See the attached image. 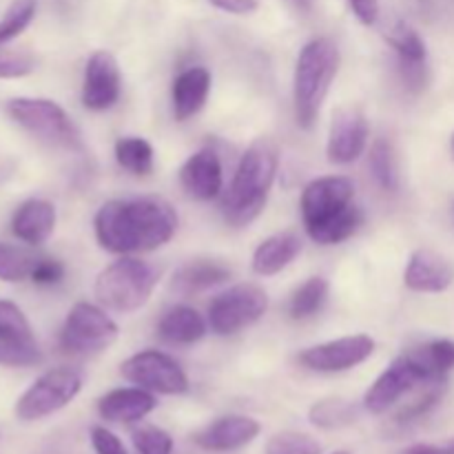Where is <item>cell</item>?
Listing matches in <instances>:
<instances>
[{"instance_id": "cell-9", "label": "cell", "mask_w": 454, "mask_h": 454, "mask_svg": "<svg viewBox=\"0 0 454 454\" xmlns=\"http://www.w3.org/2000/svg\"><path fill=\"white\" fill-rule=\"evenodd\" d=\"M120 375L137 388L153 395H184L189 390V377L184 368L160 350H142L131 355L120 366Z\"/></svg>"}, {"instance_id": "cell-22", "label": "cell", "mask_w": 454, "mask_h": 454, "mask_svg": "<svg viewBox=\"0 0 454 454\" xmlns=\"http://www.w3.org/2000/svg\"><path fill=\"white\" fill-rule=\"evenodd\" d=\"M300 253L301 239L293 231L270 235L253 253V273L260 278H273V275L282 273L286 266H291Z\"/></svg>"}, {"instance_id": "cell-44", "label": "cell", "mask_w": 454, "mask_h": 454, "mask_svg": "<svg viewBox=\"0 0 454 454\" xmlns=\"http://www.w3.org/2000/svg\"><path fill=\"white\" fill-rule=\"evenodd\" d=\"M335 454H348V452H335Z\"/></svg>"}, {"instance_id": "cell-32", "label": "cell", "mask_w": 454, "mask_h": 454, "mask_svg": "<svg viewBox=\"0 0 454 454\" xmlns=\"http://www.w3.org/2000/svg\"><path fill=\"white\" fill-rule=\"evenodd\" d=\"M38 260L40 257H35L27 248L0 242V279L9 284H16L31 278V270H34Z\"/></svg>"}, {"instance_id": "cell-40", "label": "cell", "mask_w": 454, "mask_h": 454, "mask_svg": "<svg viewBox=\"0 0 454 454\" xmlns=\"http://www.w3.org/2000/svg\"><path fill=\"white\" fill-rule=\"evenodd\" d=\"M350 9L355 18L366 27L375 25L380 18V0H350Z\"/></svg>"}, {"instance_id": "cell-25", "label": "cell", "mask_w": 454, "mask_h": 454, "mask_svg": "<svg viewBox=\"0 0 454 454\" xmlns=\"http://www.w3.org/2000/svg\"><path fill=\"white\" fill-rule=\"evenodd\" d=\"M408 359L428 381H443L454 368V341L434 340L419 348L408 350Z\"/></svg>"}, {"instance_id": "cell-35", "label": "cell", "mask_w": 454, "mask_h": 454, "mask_svg": "<svg viewBox=\"0 0 454 454\" xmlns=\"http://www.w3.org/2000/svg\"><path fill=\"white\" fill-rule=\"evenodd\" d=\"M133 446L137 454H171L173 452V439L167 430L158 428V426H137L131 433Z\"/></svg>"}, {"instance_id": "cell-10", "label": "cell", "mask_w": 454, "mask_h": 454, "mask_svg": "<svg viewBox=\"0 0 454 454\" xmlns=\"http://www.w3.org/2000/svg\"><path fill=\"white\" fill-rule=\"evenodd\" d=\"M43 359L34 328L13 301L0 300V366L27 368Z\"/></svg>"}, {"instance_id": "cell-24", "label": "cell", "mask_w": 454, "mask_h": 454, "mask_svg": "<svg viewBox=\"0 0 454 454\" xmlns=\"http://www.w3.org/2000/svg\"><path fill=\"white\" fill-rule=\"evenodd\" d=\"M231 275H233V270L222 264V262L195 260L176 270L171 286L180 295H193V293H202L213 286H220Z\"/></svg>"}, {"instance_id": "cell-19", "label": "cell", "mask_w": 454, "mask_h": 454, "mask_svg": "<svg viewBox=\"0 0 454 454\" xmlns=\"http://www.w3.org/2000/svg\"><path fill=\"white\" fill-rule=\"evenodd\" d=\"M158 399L145 388H115L100 397L98 412L111 424H136L155 411Z\"/></svg>"}, {"instance_id": "cell-18", "label": "cell", "mask_w": 454, "mask_h": 454, "mask_svg": "<svg viewBox=\"0 0 454 454\" xmlns=\"http://www.w3.org/2000/svg\"><path fill=\"white\" fill-rule=\"evenodd\" d=\"M454 266L430 248H419L411 255L403 273V284L415 293H443L452 286Z\"/></svg>"}, {"instance_id": "cell-23", "label": "cell", "mask_w": 454, "mask_h": 454, "mask_svg": "<svg viewBox=\"0 0 454 454\" xmlns=\"http://www.w3.org/2000/svg\"><path fill=\"white\" fill-rule=\"evenodd\" d=\"M208 331V319L186 304H177L162 315L158 333L164 341L176 346H191L202 340Z\"/></svg>"}, {"instance_id": "cell-26", "label": "cell", "mask_w": 454, "mask_h": 454, "mask_svg": "<svg viewBox=\"0 0 454 454\" xmlns=\"http://www.w3.org/2000/svg\"><path fill=\"white\" fill-rule=\"evenodd\" d=\"M362 211H359L355 204H350V207L346 208V211H341L340 215L331 217L328 222L306 231V233H309V238L313 239V242L324 244V247H333V244H341L346 242V239L353 238L359 231V226H362Z\"/></svg>"}, {"instance_id": "cell-45", "label": "cell", "mask_w": 454, "mask_h": 454, "mask_svg": "<svg viewBox=\"0 0 454 454\" xmlns=\"http://www.w3.org/2000/svg\"><path fill=\"white\" fill-rule=\"evenodd\" d=\"M452 452H454V448H452Z\"/></svg>"}, {"instance_id": "cell-6", "label": "cell", "mask_w": 454, "mask_h": 454, "mask_svg": "<svg viewBox=\"0 0 454 454\" xmlns=\"http://www.w3.org/2000/svg\"><path fill=\"white\" fill-rule=\"evenodd\" d=\"M82 390V375L74 368H51L40 375L16 402V417L20 421H38L56 415L69 406Z\"/></svg>"}, {"instance_id": "cell-39", "label": "cell", "mask_w": 454, "mask_h": 454, "mask_svg": "<svg viewBox=\"0 0 454 454\" xmlns=\"http://www.w3.org/2000/svg\"><path fill=\"white\" fill-rule=\"evenodd\" d=\"M208 4L220 12L233 13V16H248V13L257 12L260 0H208Z\"/></svg>"}, {"instance_id": "cell-37", "label": "cell", "mask_w": 454, "mask_h": 454, "mask_svg": "<svg viewBox=\"0 0 454 454\" xmlns=\"http://www.w3.org/2000/svg\"><path fill=\"white\" fill-rule=\"evenodd\" d=\"M65 278V266L58 260H49V257H40L35 262L34 270H31V282L38 284V286H53V284H60Z\"/></svg>"}, {"instance_id": "cell-33", "label": "cell", "mask_w": 454, "mask_h": 454, "mask_svg": "<svg viewBox=\"0 0 454 454\" xmlns=\"http://www.w3.org/2000/svg\"><path fill=\"white\" fill-rule=\"evenodd\" d=\"M38 0H13L4 16L0 18V44L18 38L27 27L31 25L35 16Z\"/></svg>"}, {"instance_id": "cell-34", "label": "cell", "mask_w": 454, "mask_h": 454, "mask_svg": "<svg viewBox=\"0 0 454 454\" xmlns=\"http://www.w3.org/2000/svg\"><path fill=\"white\" fill-rule=\"evenodd\" d=\"M266 454H322V446L310 434L284 430V433L273 434L269 439Z\"/></svg>"}, {"instance_id": "cell-28", "label": "cell", "mask_w": 454, "mask_h": 454, "mask_svg": "<svg viewBox=\"0 0 454 454\" xmlns=\"http://www.w3.org/2000/svg\"><path fill=\"white\" fill-rule=\"evenodd\" d=\"M390 47L397 51L399 65H426L428 62V49L424 38L406 22H397L388 31Z\"/></svg>"}, {"instance_id": "cell-13", "label": "cell", "mask_w": 454, "mask_h": 454, "mask_svg": "<svg viewBox=\"0 0 454 454\" xmlns=\"http://www.w3.org/2000/svg\"><path fill=\"white\" fill-rule=\"evenodd\" d=\"M424 384H430V381L424 380V375L417 371L415 364L403 353L368 388L366 397H364V408L372 415H384L395 403L402 402L408 393H412L417 386Z\"/></svg>"}, {"instance_id": "cell-29", "label": "cell", "mask_w": 454, "mask_h": 454, "mask_svg": "<svg viewBox=\"0 0 454 454\" xmlns=\"http://www.w3.org/2000/svg\"><path fill=\"white\" fill-rule=\"evenodd\" d=\"M368 167H371L372 177L384 191L399 189V167L395 146L388 140L372 142L371 155H368Z\"/></svg>"}, {"instance_id": "cell-8", "label": "cell", "mask_w": 454, "mask_h": 454, "mask_svg": "<svg viewBox=\"0 0 454 454\" xmlns=\"http://www.w3.org/2000/svg\"><path fill=\"white\" fill-rule=\"evenodd\" d=\"M269 309V295L257 284H235L208 304V326L215 335L229 337L260 322Z\"/></svg>"}, {"instance_id": "cell-4", "label": "cell", "mask_w": 454, "mask_h": 454, "mask_svg": "<svg viewBox=\"0 0 454 454\" xmlns=\"http://www.w3.org/2000/svg\"><path fill=\"white\" fill-rule=\"evenodd\" d=\"M160 282V269L151 262L133 255H122L106 266L96 279L98 304L114 313H136L153 295Z\"/></svg>"}, {"instance_id": "cell-27", "label": "cell", "mask_w": 454, "mask_h": 454, "mask_svg": "<svg viewBox=\"0 0 454 454\" xmlns=\"http://www.w3.org/2000/svg\"><path fill=\"white\" fill-rule=\"evenodd\" d=\"M115 160L124 171L133 173V176H149L153 171V146L137 136L120 137L115 142Z\"/></svg>"}, {"instance_id": "cell-21", "label": "cell", "mask_w": 454, "mask_h": 454, "mask_svg": "<svg viewBox=\"0 0 454 454\" xmlns=\"http://www.w3.org/2000/svg\"><path fill=\"white\" fill-rule=\"evenodd\" d=\"M53 229H56V207L47 200H27L13 213V235L20 242L29 244V247H38V244L47 242L51 238Z\"/></svg>"}, {"instance_id": "cell-14", "label": "cell", "mask_w": 454, "mask_h": 454, "mask_svg": "<svg viewBox=\"0 0 454 454\" xmlns=\"http://www.w3.org/2000/svg\"><path fill=\"white\" fill-rule=\"evenodd\" d=\"M122 91V75L118 60L111 51L98 49L89 56L84 67L82 105L91 111H106L120 100Z\"/></svg>"}, {"instance_id": "cell-30", "label": "cell", "mask_w": 454, "mask_h": 454, "mask_svg": "<svg viewBox=\"0 0 454 454\" xmlns=\"http://www.w3.org/2000/svg\"><path fill=\"white\" fill-rule=\"evenodd\" d=\"M328 297V282L324 278H310L293 293L291 301H288V313L293 319H306L313 317L322 306L326 304Z\"/></svg>"}, {"instance_id": "cell-16", "label": "cell", "mask_w": 454, "mask_h": 454, "mask_svg": "<svg viewBox=\"0 0 454 454\" xmlns=\"http://www.w3.org/2000/svg\"><path fill=\"white\" fill-rule=\"evenodd\" d=\"M262 433L260 421L244 415L220 417L195 434V443L207 452H233L255 442Z\"/></svg>"}, {"instance_id": "cell-17", "label": "cell", "mask_w": 454, "mask_h": 454, "mask_svg": "<svg viewBox=\"0 0 454 454\" xmlns=\"http://www.w3.org/2000/svg\"><path fill=\"white\" fill-rule=\"evenodd\" d=\"M180 184L193 200L217 198L224 186V171H222L220 155L213 149H202L191 155L180 168Z\"/></svg>"}, {"instance_id": "cell-2", "label": "cell", "mask_w": 454, "mask_h": 454, "mask_svg": "<svg viewBox=\"0 0 454 454\" xmlns=\"http://www.w3.org/2000/svg\"><path fill=\"white\" fill-rule=\"evenodd\" d=\"M279 167V151L270 137H257L238 164L233 182L222 200V213L231 226H248L264 211Z\"/></svg>"}, {"instance_id": "cell-12", "label": "cell", "mask_w": 454, "mask_h": 454, "mask_svg": "<svg viewBox=\"0 0 454 454\" xmlns=\"http://www.w3.org/2000/svg\"><path fill=\"white\" fill-rule=\"evenodd\" d=\"M372 353H375V341L371 337L348 335L310 346L300 355V362L315 372H344L371 359Z\"/></svg>"}, {"instance_id": "cell-43", "label": "cell", "mask_w": 454, "mask_h": 454, "mask_svg": "<svg viewBox=\"0 0 454 454\" xmlns=\"http://www.w3.org/2000/svg\"><path fill=\"white\" fill-rule=\"evenodd\" d=\"M452 149H454V136H452Z\"/></svg>"}, {"instance_id": "cell-38", "label": "cell", "mask_w": 454, "mask_h": 454, "mask_svg": "<svg viewBox=\"0 0 454 454\" xmlns=\"http://www.w3.org/2000/svg\"><path fill=\"white\" fill-rule=\"evenodd\" d=\"M91 446L96 454H127L122 442L105 426H93L91 428Z\"/></svg>"}, {"instance_id": "cell-20", "label": "cell", "mask_w": 454, "mask_h": 454, "mask_svg": "<svg viewBox=\"0 0 454 454\" xmlns=\"http://www.w3.org/2000/svg\"><path fill=\"white\" fill-rule=\"evenodd\" d=\"M211 93V71L207 67H189L173 80L171 102L177 122L193 118L207 105Z\"/></svg>"}, {"instance_id": "cell-42", "label": "cell", "mask_w": 454, "mask_h": 454, "mask_svg": "<svg viewBox=\"0 0 454 454\" xmlns=\"http://www.w3.org/2000/svg\"><path fill=\"white\" fill-rule=\"evenodd\" d=\"M295 3H297V7H301V9H306V12H309L310 3H313V0H295Z\"/></svg>"}, {"instance_id": "cell-31", "label": "cell", "mask_w": 454, "mask_h": 454, "mask_svg": "<svg viewBox=\"0 0 454 454\" xmlns=\"http://www.w3.org/2000/svg\"><path fill=\"white\" fill-rule=\"evenodd\" d=\"M310 424L317 426V428L324 430H335L344 428V426H350L355 419H357V408L350 402L340 397L322 399V402L315 403L309 412Z\"/></svg>"}, {"instance_id": "cell-7", "label": "cell", "mask_w": 454, "mask_h": 454, "mask_svg": "<svg viewBox=\"0 0 454 454\" xmlns=\"http://www.w3.org/2000/svg\"><path fill=\"white\" fill-rule=\"evenodd\" d=\"M120 331L118 324L98 304L78 301L67 315L60 331V346L71 355L102 353L115 344Z\"/></svg>"}, {"instance_id": "cell-3", "label": "cell", "mask_w": 454, "mask_h": 454, "mask_svg": "<svg viewBox=\"0 0 454 454\" xmlns=\"http://www.w3.org/2000/svg\"><path fill=\"white\" fill-rule=\"evenodd\" d=\"M340 47L331 38H315L297 56L293 74V100L297 124L310 129L322 111L324 98L340 71Z\"/></svg>"}, {"instance_id": "cell-36", "label": "cell", "mask_w": 454, "mask_h": 454, "mask_svg": "<svg viewBox=\"0 0 454 454\" xmlns=\"http://www.w3.org/2000/svg\"><path fill=\"white\" fill-rule=\"evenodd\" d=\"M35 69V58L22 51L0 49V80L25 78Z\"/></svg>"}, {"instance_id": "cell-1", "label": "cell", "mask_w": 454, "mask_h": 454, "mask_svg": "<svg viewBox=\"0 0 454 454\" xmlns=\"http://www.w3.org/2000/svg\"><path fill=\"white\" fill-rule=\"evenodd\" d=\"M96 239L115 255L149 253L171 242L177 231V213L164 198L111 200L93 217Z\"/></svg>"}, {"instance_id": "cell-15", "label": "cell", "mask_w": 454, "mask_h": 454, "mask_svg": "<svg viewBox=\"0 0 454 454\" xmlns=\"http://www.w3.org/2000/svg\"><path fill=\"white\" fill-rule=\"evenodd\" d=\"M368 127L366 115L355 106H341L333 115L331 129H328L326 155L333 164H350L366 151L368 146Z\"/></svg>"}, {"instance_id": "cell-11", "label": "cell", "mask_w": 454, "mask_h": 454, "mask_svg": "<svg viewBox=\"0 0 454 454\" xmlns=\"http://www.w3.org/2000/svg\"><path fill=\"white\" fill-rule=\"evenodd\" d=\"M355 184L346 176H324L310 182L300 200L306 231L324 224L353 204Z\"/></svg>"}, {"instance_id": "cell-41", "label": "cell", "mask_w": 454, "mask_h": 454, "mask_svg": "<svg viewBox=\"0 0 454 454\" xmlns=\"http://www.w3.org/2000/svg\"><path fill=\"white\" fill-rule=\"evenodd\" d=\"M406 454H454L450 448H439V446H415Z\"/></svg>"}, {"instance_id": "cell-5", "label": "cell", "mask_w": 454, "mask_h": 454, "mask_svg": "<svg viewBox=\"0 0 454 454\" xmlns=\"http://www.w3.org/2000/svg\"><path fill=\"white\" fill-rule=\"evenodd\" d=\"M7 114L18 127L44 145L67 151L82 149L80 131L71 115L49 98H13L7 102Z\"/></svg>"}]
</instances>
